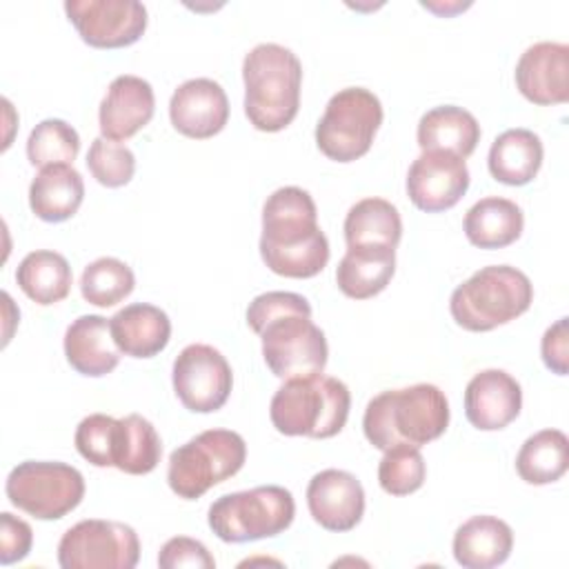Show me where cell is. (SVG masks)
<instances>
[{"mask_svg": "<svg viewBox=\"0 0 569 569\" xmlns=\"http://www.w3.org/2000/svg\"><path fill=\"white\" fill-rule=\"evenodd\" d=\"M160 456L162 440L147 418L140 413L116 418L111 445V462L116 469L131 476H144L158 467Z\"/></svg>", "mask_w": 569, "mask_h": 569, "instance_id": "obj_28", "label": "cell"}, {"mask_svg": "<svg viewBox=\"0 0 569 569\" xmlns=\"http://www.w3.org/2000/svg\"><path fill=\"white\" fill-rule=\"evenodd\" d=\"M138 560V533L133 527L116 520H80L58 542L62 569H133Z\"/></svg>", "mask_w": 569, "mask_h": 569, "instance_id": "obj_10", "label": "cell"}, {"mask_svg": "<svg viewBox=\"0 0 569 569\" xmlns=\"http://www.w3.org/2000/svg\"><path fill=\"white\" fill-rule=\"evenodd\" d=\"M169 118L173 129L187 138H211L229 120L227 93L211 78L184 80L169 100Z\"/></svg>", "mask_w": 569, "mask_h": 569, "instance_id": "obj_16", "label": "cell"}, {"mask_svg": "<svg viewBox=\"0 0 569 569\" xmlns=\"http://www.w3.org/2000/svg\"><path fill=\"white\" fill-rule=\"evenodd\" d=\"M569 467V440L560 429H542L529 436L518 456L516 471L527 485H549Z\"/></svg>", "mask_w": 569, "mask_h": 569, "instance_id": "obj_30", "label": "cell"}, {"mask_svg": "<svg viewBox=\"0 0 569 569\" xmlns=\"http://www.w3.org/2000/svg\"><path fill=\"white\" fill-rule=\"evenodd\" d=\"M296 502L289 489L262 485L247 491L224 493L209 507V527L224 542L273 538L289 529Z\"/></svg>", "mask_w": 569, "mask_h": 569, "instance_id": "obj_7", "label": "cell"}, {"mask_svg": "<svg viewBox=\"0 0 569 569\" xmlns=\"http://www.w3.org/2000/svg\"><path fill=\"white\" fill-rule=\"evenodd\" d=\"M116 418L107 413H91L82 418L76 427V449L93 467H113L111 445H113Z\"/></svg>", "mask_w": 569, "mask_h": 569, "instance_id": "obj_36", "label": "cell"}, {"mask_svg": "<svg viewBox=\"0 0 569 569\" xmlns=\"http://www.w3.org/2000/svg\"><path fill=\"white\" fill-rule=\"evenodd\" d=\"M136 287L131 267L118 258L104 256L89 262L80 276V293L89 305L113 307Z\"/></svg>", "mask_w": 569, "mask_h": 569, "instance_id": "obj_32", "label": "cell"}, {"mask_svg": "<svg viewBox=\"0 0 569 569\" xmlns=\"http://www.w3.org/2000/svg\"><path fill=\"white\" fill-rule=\"evenodd\" d=\"M465 236L473 247L502 249L516 242L525 227L522 209L500 196H487L478 200L465 216Z\"/></svg>", "mask_w": 569, "mask_h": 569, "instance_id": "obj_27", "label": "cell"}, {"mask_svg": "<svg viewBox=\"0 0 569 569\" xmlns=\"http://www.w3.org/2000/svg\"><path fill=\"white\" fill-rule=\"evenodd\" d=\"M244 113L258 131L276 133L289 127L300 107L302 64L276 42L256 44L242 60Z\"/></svg>", "mask_w": 569, "mask_h": 569, "instance_id": "obj_3", "label": "cell"}, {"mask_svg": "<svg viewBox=\"0 0 569 569\" xmlns=\"http://www.w3.org/2000/svg\"><path fill=\"white\" fill-rule=\"evenodd\" d=\"M16 282L27 298L47 307L69 296L73 273L62 253L38 249L20 260L16 269Z\"/></svg>", "mask_w": 569, "mask_h": 569, "instance_id": "obj_29", "label": "cell"}, {"mask_svg": "<svg viewBox=\"0 0 569 569\" xmlns=\"http://www.w3.org/2000/svg\"><path fill=\"white\" fill-rule=\"evenodd\" d=\"M87 167L102 187L116 189L124 187L133 178L136 156L129 147L100 136L91 140V147L87 151Z\"/></svg>", "mask_w": 569, "mask_h": 569, "instance_id": "obj_35", "label": "cell"}, {"mask_svg": "<svg viewBox=\"0 0 569 569\" xmlns=\"http://www.w3.org/2000/svg\"><path fill=\"white\" fill-rule=\"evenodd\" d=\"M158 565L162 569H180V567L213 569L216 560L200 540H193L187 536H176L162 545V549L158 553Z\"/></svg>", "mask_w": 569, "mask_h": 569, "instance_id": "obj_38", "label": "cell"}, {"mask_svg": "<svg viewBox=\"0 0 569 569\" xmlns=\"http://www.w3.org/2000/svg\"><path fill=\"white\" fill-rule=\"evenodd\" d=\"M80 151L78 131L60 120L47 118L38 122L27 140V158L33 167H51V164H71Z\"/></svg>", "mask_w": 569, "mask_h": 569, "instance_id": "obj_33", "label": "cell"}, {"mask_svg": "<svg viewBox=\"0 0 569 569\" xmlns=\"http://www.w3.org/2000/svg\"><path fill=\"white\" fill-rule=\"evenodd\" d=\"M427 465L418 447L398 442L389 447L378 465V482L389 496H409L425 482Z\"/></svg>", "mask_w": 569, "mask_h": 569, "instance_id": "obj_34", "label": "cell"}, {"mask_svg": "<svg viewBox=\"0 0 569 569\" xmlns=\"http://www.w3.org/2000/svg\"><path fill=\"white\" fill-rule=\"evenodd\" d=\"M4 491L20 511L38 520H60L82 502L84 478L67 462L24 460L9 471Z\"/></svg>", "mask_w": 569, "mask_h": 569, "instance_id": "obj_9", "label": "cell"}, {"mask_svg": "<svg viewBox=\"0 0 569 569\" xmlns=\"http://www.w3.org/2000/svg\"><path fill=\"white\" fill-rule=\"evenodd\" d=\"M533 300V284L511 264H489L458 284L449 298L453 320L467 331H491L522 316Z\"/></svg>", "mask_w": 569, "mask_h": 569, "instance_id": "obj_5", "label": "cell"}, {"mask_svg": "<svg viewBox=\"0 0 569 569\" xmlns=\"http://www.w3.org/2000/svg\"><path fill=\"white\" fill-rule=\"evenodd\" d=\"M522 409L520 382L502 369L478 371L465 389V416L480 431L505 429Z\"/></svg>", "mask_w": 569, "mask_h": 569, "instance_id": "obj_19", "label": "cell"}, {"mask_svg": "<svg viewBox=\"0 0 569 569\" xmlns=\"http://www.w3.org/2000/svg\"><path fill=\"white\" fill-rule=\"evenodd\" d=\"M262 358L273 376L282 380L322 373L329 356L327 338L311 316L284 313L260 329Z\"/></svg>", "mask_w": 569, "mask_h": 569, "instance_id": "obj_11", "label": "cell"}, {"mask_svg": "<svg viewBox=\"0 0 569 569\" xmlns=\"http://www.w3.org/2000/svg\"><path fill=\"white\" fill-rule=\"evenodd\" d=\"M351 407L347 385L333 376L313 373L284 380L273 393L269 418L284 436L331 438L342 431Z\"/></svg>", "mask_w": 569, "mask_h": 569, "instance_id": "obj_4", "label": "cell"}, {"mask_svg": "<svg viewBox=\"0 0 569 569\" xmlns=\"http://www.w3.org/2000/svg\"><path fill=\"white\" fill-rule=\"evenodd\" d=\"M33 545V531L22 518L2 511L0 513V565H11L29 556Z\"/></svg>", "mask_w": 569, "mask_h": 569, "instance_id": "obj_39", "label": "cell"}, {"mask_svg": "<svg viewBox=\"0 0 569 569\" xmlns=\"http://www.w3.org/2000/svg\"><path fill=\"white\" fill-rule=\"evenodd\" d=\"M156 111L151 84L140 76H118L111 80L98 111L100 133L107 140L122 142L149 124Z\"/></svg>", "mask_w": 569, "mask_h": 569, "instance_id": "obj_18", "label": "cell"}, {"mask_svg": "<svg viewBox=\"0 0 569 569\" xmlns=\"http://www.w3.org/2000/svg\"><path fill=\"white\" fill-rule=\"evenodd\" d=\"M542 362L558 376H567L569 369V336H567V318L556 320L542 336L540 342Z\"/></svg>", "mask_w": 569, "mask_h": 569, "instance_id": "obj_40", "label": "cell"}, {"mask_svg": "<svg viewBox=\"0 0 569 569\" xmlns=\"http://www.w3.org/2000/svg\"><path fill=\"white\" fill-rule=\"evenodd\" d=\"M64 356L71 369L82 376L111 373L120 362V349L113 342L109 320L98 313L78 316L64 331Z\"/></svg>", "mask_w": 569, "mask_h": 569, "instance_id": "obj_20", "label": "cell"}, {"mask_svg": "<svg viewBox=\"0 0 569 569\" xmlns=\"http://www.w3.org/2000/svg\"><path fill=\"white\" fill-rule=\"evenodd\" d=\"M307 507L322 529L351 531L365 513V489L353 473L325 469L307 485Z\"/></svg>", "mask_w": 569, "mask_h": 569, "instance_id": "obj_15", "label": "cell"}, {"mask_svg": "<svg viewBox=\"0 0 569 569\" xmlns=\"http://www.w3.org/2000/svg\"><path fill=\"white\" fill-rule=\"evenodd\" d=\"M513 547L511 527L496 516H473L453 533V558L465 569L502 565Z\"/></svg>", "mask_w": 569, "mask_h": 569, "instance_id": "obj_22", "label": "cell"}, {"mask_svg": "<svg viewBox=\"0 0 569 569\" xmlns=\"http://www.w3.org/2000/svg\"><path fill=\"white\" fill-rule=\"evenodd\" d=\"M396 271V249L385 244H356L338 262V289L353 300L378 296Z\"/></svg>", "mask_w": 569, "mask_h": 569, "instance_id": "obj_23", "label": "cell"}, {"mask_svg": "<svg viewBox=\"0 0 569 569\" xmlns=\"http://www.w3.org/2000/svg\"><path fill=\"white\" fill-rule=\"evenodd\" d=\"M449 402L440 387L418 382L387 389L367 402L362 416L365 438L380 451L398 442L422 447L447 431Z\"/></svg>", "mask_w": 569, "mask_h": 569, "instance_id": "obj_2", "label": "cell"}, {"mask_svg": "<svg viewBox=\"0 0 569 569\" xmlns=\"http://www.w3.org/2000/svg\"><path fill=\"white\" fill-rule=\"evenodd\" d=\"M173 391L184 409L193 413L218 411L233 387L227 358L211 345H187L173 360Z\"/></svg>", "mask_w": 569, "mask_h": 569, "instance_id": "obj_12", "label": "cell"}, {"mask_svg": "<svg viewBox=\"0 0 569 569\" xmlns=\"http://www.w3.org/2000/svg\"><path fill=\"white\" fill-rule=\"evenodd\" d=\"M109 327L120 353L131 358H153L171 338L169 316L149 302H133L116 311Z\"/></svg>", "mask_w": 569, "mask_h": 569, "instance_id": "obj_21", "label": "cell"}, {"mask_svg": "<svg viewBox=\"0 0 569 569\" xmlns=\"http://www.w3.org/2000/svg\"><path fill=\"white\" fill-rule=\"evenodd\" d=\"M516 87L533 104H562L569 98V47L565 42H536L516 64Z\"/></svg>", "mask_w": 569, "mask_h": 569, "instance_id": "obj_17", "label": "cell"}, {"mask_svg": "<svg viewBox=\"0 0 569 569\" xmlns=\"http://www.w3.org/2000/svg\"><path fill=\"white\" fill-rule=\"evenodd\" d=\"M382 124V104L365 87H347L333 93L316 124L318 149L336 162L362 158Z\"/></svg>", "mask_w": 569, "mask_h": 569, "instance_id": "obj_8", "label": "cell"}, {"mask_svg": "<svg viewBox=\"0 0 569 569\" xmlns=\"http://www.w3.org/2000/svg\"><path fill=\"white\" fill-rule=\"evenodd\" d=\"M84 198V182L71 164H51L38 171L29 184V207L44 222H62L76 216Z\"/></svg>", "mask_w": 569, "mask_h": 569, "instance_id": "obj_24", "label": "cell"}, {"mask_svg": "<svg viewBox=\"0 0 569 569\" xmlns=\"http://www.w3.org/2000/svg\"><path fill=\"white\" fill-rule=\"evenodd\" d=\"M478 142L480 124L473 113L462 107H433L418 122V147L422 151H449L465 160L473 153Z\"/></svg>", "mask_w": 569, "mask_h": 569, "instance_id": "obj_25", "label": "cell"}, {"mask_svg": "<svg viewBox=\"0 0 569 569\" xmlns=\"http://www.w3.org/2000/svg\"><path fill=\"white\" fill-rule=\"evenodd\" d=\"M542 156L540 138L533 131L518 127L502 131L491 142L487 164L493 180L509 187H522L540 171Z\"/></svg>", "mask_w": 569, "mask_h": 569, "instance_id": "obj_26", "label": "cell"}, {"mask_svg": "<svg viewBox=\"0 0 569 569\" xmlns=\"http://www.w3.org/2000/svg\"><path fill=\"white\" fill-rule=\"evenodd\" d=\"M247 460L244 438L231 429H207L169 456L167 482L178 498L196 500L236 476Z\"/></svg>", "mask_w": 569, "mask_h": 569, "instance_id": "obj_6", "label": "cell"}, {"mask_svg": "<svg viewBox=\"0 0 569 569\" xmlns=\"http://www.w3.org/2000/svg\"><path fill=\"white\" fill-rule=\"evenodd\" d=\"M342 229L347 247L385 244L396 249L402 236V220L389 200L362 198L347 211Z\"/></svg>", "mask_w": 569, "mask_h": 569, "instance_id": "obj_31", "label": "cell"}, {"mask_svg": "<svg viewBox=\"0 0 569 569\" xmlns=\"http://www.w3.org/2000/svg\"><path fill=\"white\" fill-rule=\"evenodd\" d=\"M469 169L449 151H422L407 171V196L427 213L447 211L467 193Z\"/></svg>", "mask_w": 569, "mask_h": 569, "instance_id": "obj_14", "label": "cell"}, {"mask_svg": "<svg viewBox=\"0 0 569 569\" xmlns=\"http://www.w3.org/2000/svg\"><path fill=\"white\" fill-rule=\"evenodd\" d=\"M260 256L284 278H313L327 267L329 240L309 191L280 187L264 200Z\"/></svg>", "mask_w": 569, "mask_h": 569, "instance_id": "obj_1", "label": "cell"}, {"mask_svg": "<svg viewBox=\"0 0 569 569\" xmlns=\"http://www.w3.org/2000/svg\"><path fill=\"white\" fill-rule=\"evenodd\" d=\"M64 11L80 38L96 49L129 47L147 29V9L138 0H67Z\"/></svg>", "mask_w": 569, "mask_h": 569, "instance_id": "obj_13", "label": "cell"}, {"mask_svg": "<svg viewBox=\"0 0 569 569\" xmlns=\"http://www.w3.org/2000/svg\"><path fill=\"white\" fill-rule=\"evenodd\" d=\"M284 313H305L311 316V305L305 296L293 291H267L256 296L247 307V325L253 333H260V329L278 316Z\"/></svg>", "mask_w": 569, "mask_h": 569, "instance_id": "obj_37", "label": "cell"}]
</instances>
